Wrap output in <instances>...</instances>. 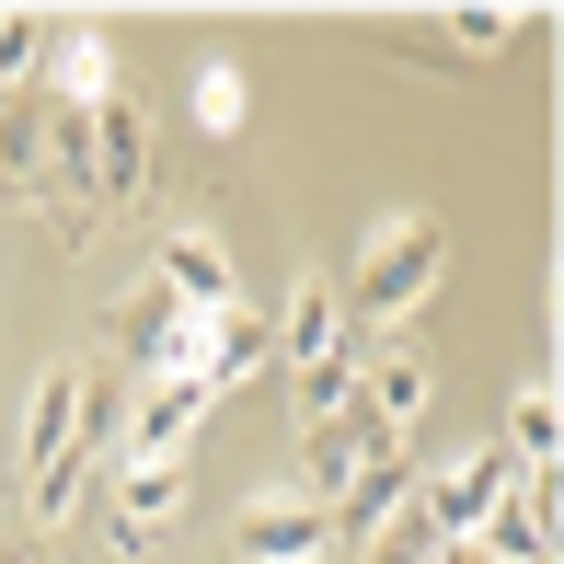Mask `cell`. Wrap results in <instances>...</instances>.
Returning a JSON list of instances; mask_svg holds the SVG:
<instances>
[{
	"label": "cell",
	"instance_id": "cell-8",
	"mask_svg": "<svg viewBox=\"0 0 564 564\" xmlns=\"http://www.w3.org/2000/svg\"><path fill=\"white\" fill-rule=\"evenodd\" d=\"M253 369H265V312H253V300H230V312H208V323H196V357H185V380H196V392H230V380H253Z\"/></svg>",
	"mask_w": 564,
	"mask_h": 564
},
{
	"label": "cell",
	"instance_id": "cell-21",
	"mask_svg": "<svg viewBox=\"0 0 564 564\" xmlns=\"http://www.w3.org/2000/svg\"><path fill=\"white\" fill-rule=\"evenodd\" d=\"M0 564H58V553H46V530H23V542H0Z\"/></svg>",
	"mask_w": 564,
	"mask_h": 564
},
{
	"label": "cell",
	"instance_id": "cell-10",
	"mask_svg": "<svg viewBox=\"0 0 564 564\" xmlns=\"http://www.w3.org/2000/svg\"><path fill=\"white\" fill-rule=\"evenodd\" d=\"M150 289H173L185 312H230L242 276H230V242H219V230H162V276H150Z\"/></svg>",
	"mask_w": 564,
	"mask_h": 564
},
{
	"label": "cell",
	"instance_id": "cell-3",
	"mask_svg": "<svg viewBox=\"0 0 564 564\" xmlns=\"http://www.w3.org/2000/svg\"><path fill=\"white\" fill-rule=\"evenodd\" d=\"M230 553H242V564H346L335 553V519H323L312 496H253L242 530H230Z\"/></svg>",
	"mask_w": 564,
	"mask_h": 564
},
{
	"label": "cell",
	"instance_id": "cell-6",
	"mask_svg": "<svg viewBox=\"0 0 564 564\" xmlns=\"http://www.w3.org/2000/svg\"><path fill=\"white\" fill-rule=\"evenodd\" d=\"M69 438H82V357L35 369V392H23V484H35V473H58Z\"/></svg>",
	"mask_w": 564,
	"mask_h": 564
},
{
	"label": "cell",
	"instance_id": "cell-22",
	"mask_svg": "<svg viewBox=\"0 0 564 564\" xmlns=\"http://www.w3.org/2000/svg\"><path fill=\"white\" fill-rule=\"evenodd\" d=\"M415 564H484V553H473V542H426Z\"/></svg>",
	"mask_w": 564,
	"mask_h": 564
},
{
	"label": "cell",
	"instance_id": "cell-13",
	"mask_svg": "<svg viewBox=\"0 0 564 564\" xmlns=\"http://www.w3.org/2000/svg\"><path fill=\"white\" fill-rule=\"evenodd\" d=\"M276 346H289V369H312V357L346 346V289L335 276H300L289 289V323H276Z\"/></svg>",
	"mask_w": 564,
	"mask_h": 564
},
{
	"label": "cell",
	"instance_id": "cell-17",
	"mask_svg": "<svg viewBox=\"0 0 564 564\" xmlns=\"http://www.w3.org/2000/svg\"><path fill=\"white\" fill-rule=\"evenodd\" d=\"M93 496H105V484H93V460H58V473H35V530H69Z\"/></svg>",
	"mask_w": 564,
	"mask_h": 564
},
{
	"label": "cell",
	"instance_id": "cell-19",
	"mask_svg": "<svg viewBox=\"0 0 564 564\" xmlns=\"http://www.w3.org/2000/svg\"><path fill=\"white\" fill-rule=\"evenodd\" d=\"M196 127H208V139H230V127H242V69H230V58L196 69Z\"/></svg>",
	"mask_w": 564,
	"mask_h": 564
},
{
	"label": "cell",
	"instance_id": "cell-14",
	"mask_svg": "<svg viewBox=\"0 0 564 564\" xmlns=\"http://www.w3.org/2000/svg\"><path fill=\"white\" fill-rule=\"evenodd\" d=\"M46 69H58V93H46V105H69V116L116 105V58H105V35H46Z\"/></svg>",
	"mask_w": 564,
	"mask_h": 564
},
{
	"label": "cell",
	"instance_id": "cell-1",
	"mask_svg": "<svg viewBox=\"0 0 564 564\" xmlns=\"http://www.w3.org/2000/svg\"><path fill=\"white\" fill-rule=\"evenodd\" d=\"M438 276H449V230L403 208V219L380 230L369 253H357V289H346V323H357V335H380V323H403V312H415L426 289H438Z\"/></svg>",
	"mask_w": 564,
	"mask_h": 564
},
{
	"label": "cell",
	"instance_id": "cell-9",
	"mask_svg": "<svg viewBox=\"0 0 564 564\" xmlns=\"http://www.w3.org/2000/svg\"><path fill=\"white\" fill-rule=\"evenodd\" d=\"M196 426H208V392H196V380H150V392H127V460H185Z\"/></svg>",
	"mask_w": 564,
	"mask_h": 564
},
{
	"label": "cell",
	"instance_id": "cell-18",
	"mask_svg": "<svg viewBox=\"0 0 564 564\" xmlns=\"http://www.w3.org/2000/svg\"><path fill=\"white\" fill-rule=\"evenodd\" d=\"M46 69V12H0V93H23Z\"/></svg>",
	"mask_w": 564,
	"mask_h": 564
},
{
	"label": "cell",
	"instance_id": "cell-4",
	"mask_svg": "<svg viewBox=\"0 0 564 564\" xmlns=\"http://www.w3.org/2000/svg\"><path fill=\"white\" fill-rule=\"evenodd\" d=\"M150 162H162V139H150V116L127 105H93V208H139L150 196Z\"/></svg>",
	"mask_w": 564,
	"mask_h": 564
},
{
	"label": "cell",
	"instance_id": "cell-2",
	"mask_svg": "<svg viewBox=\"0 0 564 564\" xmlns=\"http://www.w3.org/2000/svg\"><path fill=\"white\" fill-rule=\"evenodd\" d=\"M173 519H185V460H116V484H105V542H116V553H162Z\"/></svg>",
	"mask_w": 564,
	"mask_h": 564
},
{
	"label": "cell",
	"instance_id": "cell-12",
	"mask_svg": "<svg viewBox=\"0 0 564 564\" xmlns=\"http://www.w3.org/2000/svg\"><path fill=\"white\" fill-rule=\"evenodd\" d=\"M196 323H208V312H185L173 289H139V300H127V357H139L150 380H185V357H196Z\"/></svg>",
	"mask_w": 564,
	"mask_h": 564
},
{
	"label": "cell",
	"instance_id": "cell-7",
	"mask_svg": "<svg viewBox=\"0 0 564 564\" xmlns=\"http://www.w3.org/2000/svg\"><path fill=\"white\" fill-rule=\"evenodd\" d=\"M357 426H369L380 449H403V426L426 415V357H403V346H380L369 369H357V403H346Z\"/></svg>",
	"mask_w": 564,
	"mask_h": 564
},
{
	"label": "cell",
	"instance_id": "cell-11",
	"mask_svg": "<svg viewBox=\"0 0 564 564\" xmlns=\"http://www.w3.org/2000/svg\"><path fill=\"white\" fill-rule=\"evenodd\" d=\"M369 460H392V449H380V438H369V426H357V415H335V426H300V484H289V496L335 507L346 484L369 473Z\"/></svg>",
	"mask_w": 564,
	"mask_h": 564
},
{
	"label": "cell",
	"instance_id": "cell-5",
	"mask_svg": "<svg viewBox=\"0 0 564 564\" xmlns=\"http://www.w3.org/2000/svg\"><path fill=\"white\" fill-rule=\"evenodd\" d=\"M473 553H484V564H542V553H553V473H507V496L484 507Z\"/></svg>",
	"mask_w": 564,
	"mask_h": 564
},
{
	"label": "cell",
	"instance_id": "cell-20",
	"mask_svg": "<svg viewBox=\"0 0 564 564\" xmlns=\"http://www.w3.org/2000/svg\"><path fill=\"white\" fill-rule=\"evenodd\" d=\"M449 23H460V46H473V58H496V46L519 35L530 12H496V0H473V12H449Z\"/></svg>",
	"mask_w": 564,
	"mask_h": 564
},
{
	"label": "cell",
	"instance_id": "cell-15",
	"mask_svg": "<svg viewBox=\"0 0 564 564\" xmlns=\"http://www.w3.org/2000/svg\"><path fill=\"white\" fill-rule=\"evenodd\" d=\"M0 173L23 196H46V105L35 93H0Z\"/></svg>",
	"mask_w": 564,
	"mask_h": 564
},
{
	"label": "cell",
	"instance_id": "cell-16",
	"mask_svg": "<svg viewBox=\"0 0 564 564\" xmlns=\"http://www.w3.org/2000/svg\"><path fill=\"white\" fill-rule=\"evenodd\" d=\"M357 369H369V346H357V323H346V346L300 369V426H335L346 403H357Z\"/></svg>",
	"mask_w": 564,
	"mask_h": 564
}]
</instances>
